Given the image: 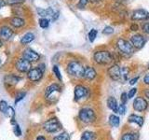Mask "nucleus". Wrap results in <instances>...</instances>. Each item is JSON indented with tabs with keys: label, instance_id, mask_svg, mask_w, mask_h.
Segmentation results:
<instances>
[{
	"label": "nucleus",
	"instance_id": "1",
	"mask_svg": "<svg viewBox=\"0 0 149 140\" xmlns=\"http://www.w3.org/2000/svg\"><path fill=\"white\" fill-rule=\"evenodd\" d=\"M93 60L98 64L107 65L110 64L114 61V56L109 50H97L93 54Z\"/></svg>",
	"mask_w": 149,
	"mask_h": 140
},
{
	"label": "nucleus",
	"instance_id": "2",
	"mask_svg": "<svg viewBox=\"0 0 149 140\" xmlns=\"http://www.w3.org/2000/svg\"><path fill=\"white\" fill-rule=\"evenodd\" d=\"M116 48H118L120 55L124 56V57H130L135 51L134 47L130 43V41L124 38H118L116 40Z\"/></svg>",
	"mask_w": 149,
	"mask_h": 140
},
{
	"label": "nucleus",
	"instance_id": "3",
	"mask_svg": "<svg viewBox=\"0 0 149 140\" xmlns=\"http://www.w3.org/2000/svg\"><path fill=\"white\" fill-rule=\"evenodd\" d=\"M67 73L76 78H80L84 76V71H85V66L79 63L78 61H71L67 64Z\"/></svg>",
	"mask_w": 149,
	"mask_h": 140
},
{
	"label": "nucleus",
	"instance_id": "4",
	"mask_svg": "<svg viewBox=\"0 0 149 140\" xmlns=\"http://www.w3.org/2000/svg\"><path fill=\"white\" fill-rule=\"evenodd\" d=\"M79 119L81 121L85 123H91L93 121H95L96 120V114L93 109L88 108V107H85V108H82L79 111Z\"/></svg>",
	"mask_w": 149,
	"mask_h": 140
},
{
	"label": "nucleus",
	"instance_id": "5",
	"mask_svg": "<svg viewBox=\"0 0 149 140\" xmlns=\"http://www.w3.org/2000/svg\"><path fill=\"white\" fill-rule=\"evenodd\" d=\"M43 128L45 131L49 133H55L62 129V124L60 123V121L57 119L53 118L47 120L43 125Z\"/></svg>",
	"mask_w": 149,
	"mask_h": 140
},
{
	"label": "nucleus",
	"instance_id": "6",
	"mask_svg": "<svg viewBox=\"0 0 149 140\" xmlns=\"http://www.w3.org/2000/svg\"><path fill=\"white\" fill-rule=\"evenodd\" d=\"M130 43L132 44L135 50H141L146 43V38L141 34H135L130 37Z\"/></svg>",
	"mask_w": 149,
	"mask_h": 140
},
{
	"label": "nucleus",
	"instance_id": "7",
	"mask_svg": "<svg viewBox=\"0 0 149 140\" xmlns=\"http://www.w3.org/2000/svg\"><path fill=\"white\" fill-rule=\"evenodd\" d=\"M132 21L133 22H140V21H146L149 19V12L146 9L138 8L135 9L132 14Z\"/></svg>",
	"mask_w": 149,
	"mask_h": 140
},
{
	"label": "nucleus",
	"instance_id": "8",
	"mask_svg": "<svg viewBox=\"0 0 149 140\" xmlns=\"http://www.w3.org/2000/svg\"><path fill=\"white\" fill-rule=\"evenodd\" d=\"M74 100L79 101L88 96V94H90V90L83 85H77L74 87Z\"/></svg>",
	"mask_w": 149,
	"mask_h": 140
},
{
	"label": "nucleus",
	"instance_id": "9",
	"mask_svg": "<svg viewBox=\"0 0 149 140\" xmlns=\"http://www.w3.org/2000/svg\"><path fill=\"white\" fill-rule=\"evenodd\" d=\"M107 73H108V76L113 80L115 81L121 80V67L118 64H114L113 65H111L108 68V70H107Z\"/></svg>",
	"mask_w": 149,
	"mask_h": 140
},
{
	"label": "nucleus",
	"instance_id": "10",
	"mask_svg": "<svg viewBox=\"0 0 149 140\" xmlns=\"http://www.w3.org/2000/svg\"><path fill=\"white\" fill-rule=\"evenodd\" d=\"M16 68L21 73H28L32 69V64L25 58L19 59L16 62Z\"/></svg>",
	"mask_w": 149,
	"mask_h": 140
},
{
	"label": "nucleus",
	"instance_id": "11",
	"mask_svg": "<svg viewBox=\"0 0 149 140\" xmlns=\"http://www.w3.org/2000/svg\"><path fill=\"white\" fill-rule=\"evenodd\" d=\"M43 74H44V72L37 66L36 68H32L30 71L27 73V77L31 81L36 82V81L40 80L42 77H43Z\"/></svg>",
	"mask_w": 149,
	"mask_h": 140
},
{
	"label": "nucleus",
	"instance_id": "12",
	"mask_svg": "<svg viewBox=\"0 0 149 140\" xmlns=\"http://www.w3.org/2000/svg\"><path fill=\"white\" fill-rule=\"evenodd\" d=\"M147 106H148V103L143 97H141V96L137 97L133 102V108L137 111H140V112L144 111L147 108Z\"/></svg>",
	"mask_w": 149,
	"mask_h": 140
},
{
	"label": "nucleus",
	"instance_id": "13",
	"mask_svg": "<svg viewBox=\"0 0 149 140\" xmlns=\"http://www.w3.org/2000/svg\"><path fill=\"white\" fill-rule=\"evenodd\" d=\"M23 58H25L26 60L30 61L32 63V62H36V61H38L40 58V55L34 50L28 48L23 51Z\"/></svg>",
	"mask_w": 149,
	"mask_h": 140
},
{
	"label": "nucleus",
	"instance_id": "14",
	"mask_svg": "<svg viewBox=\"0 0 149 140\" xmlns=\"http://www.w3.org/2000/svg\"><path fill=\"white\" fill-rule=\"evenodd\" d=\"M97 77V72L92 66H85V71H84L83 78L88 79V80H93Z\"/></svg>",
	"mask_w": 149,
	"mask_h": 140
},
{
	"label": "nucleus",
	"instance_id": "15",
	"mask_svg": "<svg viewBox=\"0 0 149 140\" xmlns=\"http://www.w3.org/2000/svg\"><path fill=\"white\" fill-rule=\"evenodd\" d=\"M37 13L38 15L41 16L42 18H51L52 19L53 15L55 14L52 8H37Z\"/></svg>",
	"mask_w": 149,
	"mask_h": 140
},
{
	"label": "nucleus",
	"instance_id": "16",
	"mask_svg": "<svg viewBox=\"0 0 149 140\" xmlns=\"http://www.w3.org/2000/svg\"><path fill=\"white\" fill-rule=\"evenodd\" d=\"M61 92V87L58 85V84H51L50 86H49L46 89L45 92V96L49 97L50 95H52L55 92Z\"/></svg>",
	"mask_w": 149,
	"mask_h": 140
},
{
	"label": "nucleus",
	"instance_id": "17",
	"mask_svg": "<svg viewBox=\"0 0 149 140\" xmlns=\"http://www.w3.org/2000/svg\"><path fill=\"white\" fill-rule=\"evenodd\" d=\"M13 35V31L8 26H4L0 29V36L3 39H9Z\"/></svg>",
	"mask_w": 149,
	"mask_h": 140
},
{
	"label": "nucleus",
	"instance_id": "18",
	"mask_svg": "<svg viewBox=\"0 0 149 140\" xmlns=\"http://www.w3.org/2000/svg\"><path fill=\"white\" fill-rule=\"evenodd\" d=\"M107 106H108L112 111L118 112V102H116V100L115 99V97L109 96L108 98H107Z\"/></svg>",
	"mask_w": 149,
	"mask_h": 140
},
{
	"label": "nucleus",
	"instance_id": "19",
	"mask_svg": "<svg viewBox=\"0 0 149 140\" xmlns=\"http://www.w3.org/2000/svg\"><path fill=\"white\" fill-rule=\"evenodd\" d=\"M129 121L130 123H136L139 126H143V118L139 115H135L132 114L129 117Z\"/></svg>",
	"mask_w": 149,
	"mask_h": 140
},
{
	"label": "nucleus",
	"instance_id": "20",
	"mask_svg": "<svg viewBox=\"0 0 149 140\" xmlns=\"http://www.w3.org/2000/svg\"><path fill=\"white\" fill-rule=\"evenodd\" d=\"M34 39H35V35L33 34V33L29 32V33H26V34L21 38V43L24 44V45L25 44H29Z\"/></svg>",
	"mask_w": 149,
	"mask_h": 140
},
{
	"label": "nucleus",
	"instance_id": "21",
	"mask_svg": "<svg viewBox=\"0 0 149 140\" xmlns=\"http://www.w3.org/2000/svg\"><path fill=\"white\" fill-rule=\"evenodd\" d=\"M20 78L15 76V75H8V76L5 78V82L9 84V85H15L17 82L20 81Z\"/></svg>",
	"mask_w": 149,
	"mask_h": 140
},
{
	"label": "nucleus",
	"instance_id": "22",
	"mask_svg": "<svg viewBox=\"0 0 149 140\" xmlns=\"http://www.w3.org/2000/svg\"><path fill=\"white\" fill-rule=\"evenodd\" d=\"M10 24L12 26H14L15 28H20V27L24 25V21H23L22 18L13 17L11 20H10Z\"/></svg>",
	"mask_w": 149,
	"mask_h": 140
},
{
	"label": "nucleus",
	"instance_id": "23",
	"mask_svg": "<svg viewBox=\"0 0 149 140\" xmlns=\"http://www.w3.org/2000/svg\"><path fill=\"white\" fill-rule=\"evenodd\" d=\"M96 137L95 134L93 132H91V131H86L82 134L81 136V140H94Z\"/></svg>",
	"mask_w": 149,
	"mask_h": 140
},
{
	"label": "nucleus",
	"instance_id": "24",
	"mask_svg": "<svg viewBox=\"0 0 149 140\" xmlns=\"http://www.w3.org/2000/svg\"><path fill=\"white\" fill-rule=\"evenodd\" d=\"M109 124L112 126V127H118L119 118L116 115H111L109 117Z\"/></svg>",
	"mask_w": 149,
	"mask_h": 140
},
{
	"label": "nucleus",
	"instance_id": "25",
	"mask_svg": "<svg viewBox=\"0 0 149 140\" xmlns=\"http://www.w3.org/2000/svg\"><path fill=\"white\" fill-rule=\"evenodd\" d=\"M97 35H98V31L96 29H91L90 32H88V40L90 42H94L96 37H97Z\"/></svg>",
	"mask_w": 149,
	"mask_h": 140
},
{
	"label": "nucleus",
	"instance_id": "26",
	"mask_svg": "<svg viewBox=\"0 0 149 140\" xmlns=\"http://www.w3.org/2000/svg\"><path fill=\"white\" fill-rule=\"evenodd\" d=\"M129 78V69L127 67H121V81H127Z\"/></svg>",
	"mask_w": 149,
	"mask_h": 140
},
{
	"label": "nucleus",
	"instance_id": "27",
	"mask_svg": "<svg viewBox=\"0 0 149 140\" xmlns=\"http://www.w3.org/2000/svg\"><path fill=\"white\" fill-rule=\"evenodd\" d=\"M49 25V20L48 18H41L39 20V26L43 29H46L48 28Z\"/></svg>",
	"mask_w": 149,
	"mask_h": 140
},
{
	"label": "nucleus",
	"instance_id": "28",
	"mask_svg": "<svg viewBox=\"0 0 149 140\" xmlns=\"http://www.w3.org/2000/svg\"><path fill=\"white\" fill-rule=\"evenodd\" d=\"M114 32H115V30L112 26H105L104 28V30H102V34L105 36H110L112 34H114Z\"/></svg>",
	"mask_w": 149,
	"mask_h": 140
},
{
	"label": "nucleus",
	"instance_id": "29",
	"mask_svg": "<svg viewBox=\"0 0 149 140\" xmlns=\"http://www.w3.org/2000/svg\"><path fill=\"white\" fill-rule=\"evenodd\" d=\"M8 108V106L7 104V102L4 100L0 101V111H1L2 113H6Z\"/></svg>",
	"mask_w": 149,
	"mask_h": 140
},
{
	"label": "nucleus",
	"instance_id": "30",
	"mask_svg": "<svg viewBox=\"0 0 149 140\" xmlns=\"http://www.w3.org/2000/svg\"><path fill=\"white\" fill-rule=\"evenodd\" d=\"M52 71L54 73V75L56 76V78H57L59 80H62L63 78H62V75H61V72H60V69L59 67L57 66V65H54L53 68H52Z\"/></svg>",
	"mask_w": 149,
	"mask_h": 140
},
{
	"label": "nucleus",
	"instance_id": "31",
	"mask_svg": "<svg viewBox=\"0 0 149 140\" xmlns=\"http://www.w3.org/2000/svg\"><path fill=\"white\" fill-rule=\"evenodd\" d=\"M53 140H69V135L66 133H63L57 135V136H55Z\"/></svg>",
	"mask_w": 149,
	"mask_h": 140
},
{
	"label": "nucleus",
	"instance_id": "32",
	"mask_svg": "<svg viewBox=\"0 0 149 140\" xmlns=\"http://www.w3.org/2000/svg\"><path fill=\"white\" fill-rule=\"evenodd\" d=\"M6 113L8 117H10L11 120H14V118H15V111H14V109L11 106H8V108Z\"/></svg>",
	"mask_w": 149,
	"mask_h": 140
},
{
	"label": "nucleus",
	"instance_id": "33",
	"mask_svg": "<svg viewBox=\"0 0 149 140\" xmlns=\"http://www.w3.org/2000/svg\"><path fill=\"white\" fill-rule=\"evenodd\" d=\"M121 140H135V136L132 134H125L122 135V138H121Z\"/></svg>",
	"mask_w": 149,
	"mask_h": 140
},
{
	"label": "nucleus",
	"instance_id": "34",
	"mask_svg": "<svg viewBox=\"0 0 149 140\" xmlns=\"http://www.w3.org/2000/svg\"><path fill=\"white\" fill-rule=\"evenodd\" d=\"M126 112V106H125V104H122L121 103V105L118 106V113L120 114V115H124Z\"/></svg>",
	"mask_w": 149,
	"mask_h": 140
},
{
	"label": "nucleus",
	"instance_id": "35",
	"mask_svg": "<svg viewBox=\"0 0 149 140\" xmlns=\"http://www.w3.org/2000/svg\"><path fill=\"white\" fill-rule=\"evenodd\" d=\"M88 2H90V0H79L78 4H77V7L79 8H84L87 6V4Z\"/></svg>",
	"mask_w": 149,
	"mask_h": 140
},
{
	"label": "nucleus",
	"instance_id": "36",
	"mask_svg": "<svg viewBox=\"0 0 149 140\" xmlns=\"http://www.w3.org/2000/svg\"><path fill=\"white\" fill-rule=\"evenodd\" d=\"M136 92H137V88H132V89H130V90L129 91V92H128V98H129V99H130V98L134 97V95L136 94Z\"/></svg>",
	"mask_w": 149,
	"mask_h": 140
},
{
	"label": "nucleus",
	"instance_id": "37",
	"mask_svg": "<svg viewBox=\"0 0 149 140\" xmlns=\"http://www.w3.org/2000/svg\"><path fill=\"white\" fill-rule=\"evenodd\" d=\"M25 95H26V92H20V93H19V94L17 95V97H16V99H15V104H18V103L20 102L21 100H22Z\"/></svg>",
	"mask_w": 149,
	"mask_h": 140
},
{
	"label": "nucleus",
	"instance_id": "38",
	"mask_svg": "<svg viewBox=\"0 0 149 140\" xmlns=\"http://www.w3.org/2000/svg\"><path fill=\"white\" fill-rule=\"evenodd\" d=\"M142 30L143 33H146V34H149V22L143 23L142 25Z\"/></svg>",
	"mask_w": 149,
	"mask_h": 140
},
{
	"label": "nucleus",
	"instance_id": "39",
	"mask_svg": "<svg viewBox=\"0 0 149 140\" xmlns=\"http://www.w3.org/2000/svg\"><path fill=\"white\" fill-rule=\"evenodd\" d=\"M14 134H15L17 136H20V135L22 134L21 128L18 124H15V126H14Z\"/></svg>",
	"mask_w": 149,
	"mask_h": 140
},
{
	"label": "nucleus",
	"instance_id": "40",
	"mask_svg": "<svg viewBox=\"0 0 149 140\" xmlns=\"http://www.w3.org/2000/svg\"><path fill=\"white\" fill-rule=\"evenodd\" d=\"M24 0H7V3L8 5H17V4H22L23 3Z\"/></svg>",
	"mask_w": 149,
	"mask_h": 140
},
{
	"label": "nucleus",
	"instance_id": "41",
	"mask_svg": "<svg viewBox=\"0 0 149 140\" xmlns=\"http://www.w3.org/2000/svg\"><path fill=\"white\" fill-rule=\"evenodd\" d=\"M120 99H121V102H122V104H126V103H127V100L129 99V98H128V93L123 92L122 94H121Z\"/></svg>",
	"mask_w": 149,
	"mask_h": 140
},
{
	"label": "nucleus",
	"instance_id": "42",
	"mask_svg": "<svg viewBox=\"0 0 149 140\" xmlns=\"http://www.w3.org/2000/svg\"><path fill=\"white\" fill-rule=\"evenodd\" d=\"M130 30L133 31V32H137L139 30V25L137 24V23H132V25H130Z\"/></svg>",
	"mask_w": 149,
	"mask_h": 140
},
{
	"label": "nucleus",
	"instance_id": "43",
	"mask_svg": "<svg viewBox=\"0 0 149 140\" xmlns=\"http://www.w3.org/2000/svg\"><path fill=\"white\" fill-rule=\"evenodd\" d=\"M143 82L146 84V85H149V74L146 75L143 78Z\"/></svg>",
	"mask_w": 149,
	"mask_h": 140
},
{
	"label": "nucleus",
	"instance_id": "44",
	"mask_svg": "<svg viewBox=\"0 0 149 140\" xmlns=\"http://www.w3.org/2000/svg\"><path fill=\"white\" fill-rule=\"evenodd\" d=\"M138 79H139V77L134 78H132V79H130V85H134V84L138 81Z\"/></svg>",
	"mask_w": 149,
	"mask_h": 140
},
{
	"label": "nucleus",
	"instance_id": "45",
	"mask_svg": "<svg viewBox=\"0 0 149 140\" xmlns=\"http://www.w3.org/2000/svg\"><path fill=\"white\" fill-rule=\"evenodd\" d=\"M5 5H6V2H5L4 0H0V8H3Z\"/></svg>",
	"mask_w": 149,
	"mask_h": 140
},
{
	"label": "nucleus",
	"instance_id": "46",
	"mask_svg": "<svg viewBox=\"0 0 149 140\" xmlns=\"http://www.w3.org/2000/svg\"><path fill=\"white\" fill-rule=\"evenodd\" d=\"M36 140H46V138L44 136H42V135H40V136H37Z\"/></svg>",
	"mask_w": 149,
	"mask_h": 140
},
{
	"label": "nucleus",
	"instance_id": "47",
	"mask_svg": "<svg viewBox=\"0 0 149 140\" xmlns=\"http://www.w3.org/2000/svg\"><path fill=\"white\" fill-rule=\"evenodd\" d=\"M1 47H2V41L0 40V48H1Z\"/></svg>",
	"mask_w": 149,
	"mask_h": 140
},
{
	"label": "nucleus",
	"instance_id": "48",
	"mask_svg": "<svg viewBox=\"0 0 149 140\" xmlns=\"http://www.w3.org/2000/svg\"><path fill=\"white\" fill-rule=\"evenodd\" d=\"M148 68H149V65H148Z\"/></svg>",
	"mask_w": 149,
	"mask_h": 140
}]
</instances>
